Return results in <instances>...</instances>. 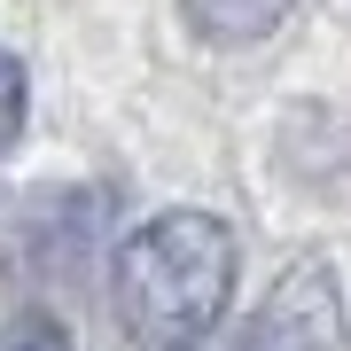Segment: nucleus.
I'll return each mask as SVG.
<instances>
[{
	"label": "nucleus",
	"mask_w": 351,
	"mask_h": 351,
	"mask_svg": "<svg viewBox=\"0 0 351 351\" xmlns=\"http://www.w3.org/2000/svg\"><path fill=\"white\" fill-rule=\"evenodd\" d=\"M188 8V24L203 39H219V47H250V39H265L289 16V0H180Z\"/></svg>",
	"instance_id": "7ed1b4c3"
},
{
	"label": "nucleus",
	"mask_w": 351,
	"mask_h": 351,
	"mask_svg": "<svg viewBox=\"0 0 351 351\" xmlns=\"http://www.w3.org/2000/svg\"><path fill=\"white\" fill-rule=\"evenodd\" d=\"M24 110H32L24 63H16L8 47H0V164H8V149H16V141H24Z\"/></svg>",
	"instance_id": "20e7f679"
},
{
	"label": "nucleus",
	"mask_w": 351,
	"mask_h": 351,
	"mask_svg": "<svg viewBox=\"0 0 351 351\" xmlns=\"http://www.w3.org/2000/svg\"><path fill=\"white\" fill-rule=\"evenodd\" d=\"M0 351H71V336L39 313H16V320H0Z\"/></svg>",
	"instance_id": "39448f33"
},
{
	"label": "nucleus",
	"mask_w": 351,
	"mask_h": 351,
	"mask_svg": "<svg viewBox=\"0 0 351 351\" xmlns=\"http://www.w3.org/2000/svg\"><path fill=\"white\" fill-rule=\"evenodd\" d=\"M234 274H242V250H234V226L226 219L164 211V219L141 226L125 250H117V265H110L117 328L141 336V343H156V351H188V343H203L226 320Z\"/></svg>",
	"instance_id": "f257e3e1"
},
{
	"label": "nucleus",
	"mask_w": 351,
	"mask_h": 351,
	"mask_svg": "<svg viewBox=\"0 0 351 351\" xmlns=\"http://www.w3.org/2000/svg\"><path fill=\"white\" fill-rule=\"evenodd\" d=\"M242 351H343V297L320 258H297L242 328Z\"/></svg>",
	"instance_id": "f03ea898"
}]
</instances>
